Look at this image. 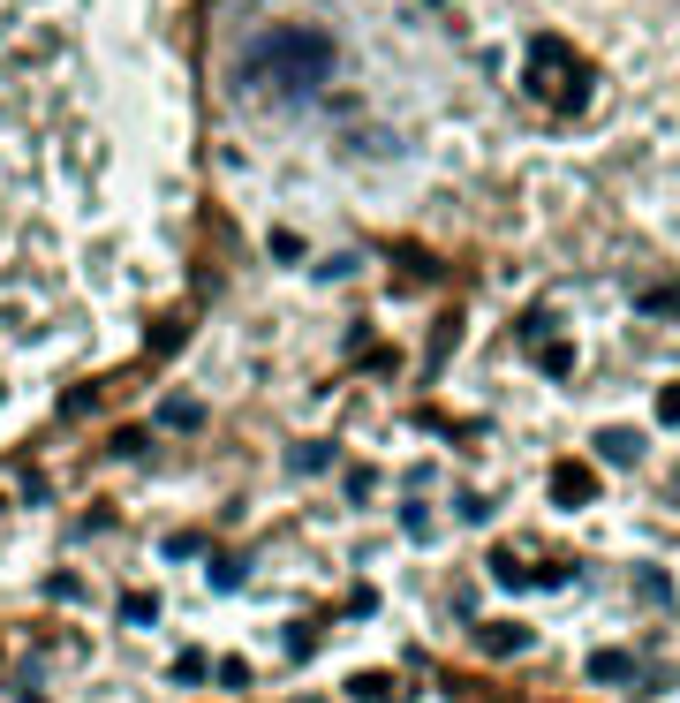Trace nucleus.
<instances>
[{"mask_svg": "<svg viewBox=\"0 0 680 703\" xmlns=\"http://www.w3.org/2000/svg\"><path fill=\"white\" fill-rule=\"evenodd\" d=\"M658 416H665V424H680V386H665V394H658Z\"/></svg>", "mask_w": 680, "mask_h": 703, "instance_id": "9", "label": "nucleus"}, {"mask_svg": "<svg viewBox=\"0 0 680 703\" xmlns=\"http://www.w3.org/2000/svg\"><path fill=\"white\" fill-rule=\"evenodd\" d=\"M159 424H167V431H197L204 424V401L197 394H167V401H159Z\"/></svg>", "mask_w": 680, "mask_h": 703, "instance_id": "4", "label": "nucleus"}, {"mask_svg": "<svg viewBox=\"0 0 680 703\" xmlns=\"http://www.w3.org/2000/svg\"><path fill=\"white\" fill-rule=\"evenodd\" d=\"M590 492H597V484H590V469H575V462H560V469H552V499H560V507H582Z\"/></svg>", "mask_w": 680, "mask_h": 703, "instance_id": "3", "label": "nucleus"}, {"mask_svg": "<svg viewBox=\"0 0 680 703\" xmlns=\"http://www.w3.org/2000/svg\"><path fill=\"white\" fill-rule=\"evenodd\" d=\"M522 643H529L522 628H484V651H499V658H507V651H522Z\"/></svg>", "mask_w": 680, "mask_h": 703, "instance_id": "7", "label": "nucleus"}, {"mask_svg": "<svg viewBox=\"0 0 680 703\" xmlns=\"http://www.w3.org/2000/svg\"><path fill=\"white\" fill-rule=\"evenodd\" d=\"M529 91H544V99H560V106H582V99H590V69H575V61H567L560 38H537V61H529Z\"/></svg>", "mask_w": 680, "mask_h": 703, "instance_id": "2", "label": "nucleus"}, {"mask_svg": "<svg viewBox=\"0 0 680 703\" xmlns=\"http://www.w3.org/2000/svg\"><path fill=\"white\" fill-rule=\"evenodd\" d=\"M590 673H597V681H628L635 666H628V658H620V651H597V658H590Z\"/></svg>", "mask_w": 680, "mask_h": 703, "instance_id": "6", "label": "nucleus"}, {"mask_svg": "<svg viewBox=\"0 0 680 703\" xmlns=\"http://www.w3.org/2000/svg\"><path fill=\"white\" fill-rule=\"evenodd\" d=\"M597 454H605V462H635L643 446H635V431H597Z\"/></svg>", "mask_w": 680, "mask_h": 703, "instance_id": "5", "label": "nucleus"}, {"mask_svg": "<svg viewBox=\"0 0 680 703\" xmlns=\"http://www.w3.org/2000/svg\"><path fill=\"white\" fill-rule=\"evenodd\" d=\"M242 91H257V99H280V106H303L318 99L325 84L340 76V46L325 31H310V23H288V31H265L250 53H242Z\"/></svg>", "mask_w": 680, "mask_h": 703, "instance_id": "1", "label": "nucleus"}, {"mask_svg": "<svg viewBox=\"0 0 680 703\" xmlns=\"http://www.w3.org/2000/svg\"><path fill=\"white\" fill-rule=\"evenodd\" d=\"M250 575V560H212V590H235Z\"/></svg>", "mask_w": 680, "mask_h": 703, "instance_id": "8", "label": "nucleus"}]
</instances>
